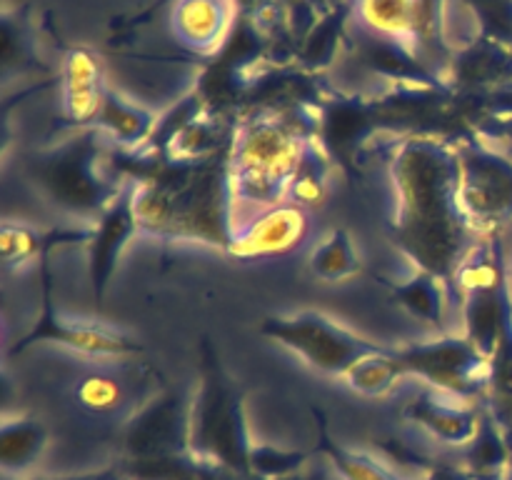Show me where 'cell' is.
Listing matches in <instances>:
<instances>
[{
	"instance_id": "6da1fadb",
	"label": "cell",
	"mask_w": 512,
	"mask_h": 480,
	"mask_svg": "<svg viewBox=\"0 0 512 480\" xmlns=\"http://www.w3.org/2000/svg\"><path fill=\"white\" fill-rule=\"evenodd\" d=\"M395 173L405 233L440 268L455 263V235L463 225L458 203L460 163L435 145L420 143L405 150Z\"/></svg>"
},
{
	"instance_id": "7a4b0ae2",
	"label": "cell",
	"mask_w": 512,
	"mask_h": 480,
	"mask_svg": "<svg viewBox=\"0 0 512 480\" xmlns=\"http://www.w3.org/2000/svg\"><path fill=\"white\" fill-rule=\"evenodd\" d=\"M303 158V143L298 135L290 133L278 120H255L245 125L235 140L230 175L233 203L253 205L255 218L265 210L288 203L283 198L290 193Z\"/></svg>"
},
{
	"instance_id": "3957f363",
	"label": "cell",
	"mask_w": 512,
	"mask_h": 480,
	"mask_svg": "<svg viewBox=\"0 0 512 480\" xmlns=\"http://www.w3.org/2000/svg\"><path fill=\"white\" fill-rule=\"evenodd\" d=\"M265 333L298 353L305 363L325 373L345 375L358 360L378 353L380 348L358 338L338 320L320 313H298L293 318H275L265 325Z\"/></svg>"
},
{
	"instance_id": "277c9868",
	"label": "cell",
	"mask_w": 512,
	"mask_h": 480,
	"mask_svg": "<svg viewBox=\"0 0 512 480\" xmlns=\"http://www.w3.org/2000/svg\"><path fill=\"white\" fill-rule=\"evenodd\" d=\"M400 360L405 370L423 375L435 390L468 400L485 375V355L468 338H438L420 343Z\"/></svg>"
},
{
	"instance_id": "5b68a950",
	"label": "cell",
	"mask_w": 512,
	"mask_h": 480,
	"mask_svg": "<svg viewBox=\"0 0 512 480\" xmlns=\"http://www.w3.org/2000/svg\"><path fill=\"white\" fill-rule=\"evenodd\" d=\"M458 203L465 220L498 223L512 210V168L500 158L473 155L460 163Z\"/></svg>"
},
{
	"instance_id": "8992f818",
	"label": "cell",
	"mask_w": 512,
	"mask_h": 480,
	"mask_svg": "<svg viewBox=\"0 0 512 480\" xmlns=\"http://www.w3.org/2000/svg\"><path fill=\"white\" fill-rule=\"evenodd\" d=\"M408 418L445 445L473 443L483 425V418L468 398L443 393V390L418 395L408 405Z\"/></svg>"
},
{
	"instance_id": "52a82bcc",
	"label": "cell",
	"mask_w": 512,
	"mask_h": 480,
	"mask_svg": "<svg viewBox=\"0 0 512 480\" xmlns=\"http://www.w3.org/2000/svg\"><path fill=\"white\" fill-rule=\"evenodd\" d=\"M308 230V215L305 208L295 203H283L273 210L245 225L233 235V253L243 258H258V255H278L293 250Z\"/></svg>"
},
{
	"instance_id": "ba28073f",
	"label": "cell",
	"mask_w": 512,
	"mask_h": 480,
	"mask_svg": "<svg viewBox=\"0 0 512 480\" xmlns=\"http://www.w3.org/2000/svg\"><path fill=\"white\" fill-rule=\"evenodd\" d=\"M108 88L103 63L88 48H73L63 60V110L75 123H98Z\"/></svg>"
},
{
	"instance_id": "9c48e42d",
	"label": "cell",
	"mask_w": 512,
	"mask_h": 480,
	"mask_svg": "<svg viewBox=\"0 0 512 480\" xmlns=\"http://www.w3.org/2000/svg\"><path fill=\"white\" fill-rule=\"evenodd\" d=\"M230 18V0H178L170 13V28L190 50L210 53L223 43Z\"/></svg>"
},
{
	"instance_id": "30bf717a",
	"label": "cell",
	"mask_w": 512,
	"mask_h": 480,
	"mask_svg": "<svg viewBox=\"0 0 512 480\" xmlns=\"http://www.w3.org/2000/svg\"><path fill=\"white\" fill-rule=\"evenodd\" d=\"M45 183L50 193L63 200L65 205L78 210H88L103 198V180H98L95 155L85 148L68 150L45 170Z\"/></svg>"
},
{
	"instance_id": "8fae6325",
	"label": "cell",
	"mask_w": 512,
	"mask_h": 480,
	"mask_svg": "<svg viewBox=\"0 0 512 480\" xmlns=\"http://www.w3.org/2000/svg\"><path fill=\"white\" fill-rule=\"evenodd\" d=\"M358 20L373 35L408 48L418 38V0H355Z\"/></svg>"
},
{
	"instance_id": "7c38bea8",
	"label": "cell",
	"mask_w": 512,
	"mask_h": 480,
	"mask_svg": "<svg viewBox=\"0 0 512 480\" xmlns=\"http://www.w3.org/2000/svg\"><path fill=\"white\" fill-rule=\"evenodd\" d=\"M128 448L135 458H165L183 448V423L170 408H155L130 428Z\"/></svg>"
},
{
	"instance_id": "4fadbf2b",
	"label": "cell",
	"mask_w": 512,
	"mask_h": 480,
	"mask_svg": "<svg viewBox=\"0 0 512 480\" xmlns=\"http://www.w3.org/2000/svg\"><path fill=\"white\" fill-rule=\"evenodd\" d=\"M48 433L40 423L28 418L5 420L0 430V465L5 473H25L45 453Z\"/></svg>"
},
{
	"instance_id": "5bb4252c",
	"label": "cell",
	"mask_w": 512,
	"mask_h": 480,
	"mask_svg": "<svg viewBox=\"0 0 512 480\" xmlns=\"http://www.w3.org/2000/svg\"><path fill=\"white\" fill-rule=\"evenodd\" d=\"M153 115L143 108V105L133 103V100L120 98L118 93L108 90V98H105L103 110L98 115L100 128L108 130L118 143L123 145H138L153 130Z\"/></svg>"
},
{
	"instance_id": "9a60e30c",
	"label": "cell",
	"mask_w": 512,
	"mask_h": 480,
	"mask_svg": "<svg viewBox=\"0 0 512 480\" xmlns=\"http://www.w3.org/2000/svg\"><path fill=\"white\" fill-rule=\"evenodd\" d=\"M53 338L88 355H123L133 350V345L123 335L113 333L105 325L88 323V320H55Z\"/></svg>"
},
{
	"instance_id": "2e32d148",
	"label": "cell",
	"mask_w": 512,
	"mask_h": 480,
	"mask_svg": "<svg viewBox=\"0 0 512 480\" xmlns=\"http://www.w3.org/2000/svg\"><path fill=\"white\" fill-rule=\"evenodd\" d=\"M405 373V365L400 358L385 353H373L368 358L358 360L348 373L343 375L348 380V385L353 390H358L360 395H370V398H378V395L390 393V390L398 385L400 375Z\"/></svg>"
},
{
	"instance_id": "e0dca14e",
	"label": "cell",
	"mask_w": 512,
	"mask_h": 480,
	"mask_svg": "<svg viewBox=\"0 0 512 480\" xmlns=\"http://www.w3.org/2000/svg\"><path fill=\"white\" fill-rule=\"evenodd\" d=\"M310 268L323 280H345L358 273L360 260L350 235L345 230H333L320 240L310 255Z\"/></svg>"
},
{
	"instance_id": "ac0fdd59",
	"label": "cell",
	"mask_w": 512,
	"mask_h": 480,
	"mask_svg": "<svg viewBox=\"0 0 512 480\" xmlns=\"http://www.w3.org/2000/svg\"><path fill=\"white\" fill-rule=\"evenodd\" d=\"M398 298L418 320L440 325L445 318V290L438 275L415 273L413 278L398 285Z\"/></svg>"
},
{
	"instance_id": "d6986e66",
	"label": "cell",
	"mask_w": 512,
	"mask_h": 480,
	"mask_svg": "<svg viewBox=\"0 0 512 480\" xmlns=\"http://www.w3.org/2000/svg\"><path fill=\"white\" fill-rule=\"evenodd\" d=\"M75 398L90 413H113L125 403V383L118 375L95 370L78 380Z\"/></svg>"
},
{
	"instance_id": "ffe728a7",
	"label": "cell",
	"mask_w": 512,
	"mask_h": 480,
	"mask_svg": "<svg viewBox=\"0 0 512 480\" xmlns=\"http://www.w3.org/2000/svg\"><path fill=\"white\" fill-rule=\"evenodd\" d=\"M308 455L298 453V450H280L275 445H260L250 443L248 450V470L258 478L265 480H280L288 475L298 473L303 468Z\"/></svg>"
},
{
	"instance_id": "44dd1931",
	"label": "cell",
	"mask_w": 512,
	"mask_h": 480,
	"mask_svg": "<svg viewBox=\"0 0 512 480\" xmlns=\"http://www.w3.org/2000/svg\"><path fill=\"white\" fill-rule=\"evenodd\" d=\"M330 463L335 465L345 480H400L393 470L385 468L380 460L370 458V455L358 453V450H345L338 445H328L325 448Z\"/></svg>"
},
{
	"instance_id": "7402d4cb",
	"label": "cell",
	"mask_w": 512,
	"mask_h": 480,
	"mask_svg": "<svg viewBox=\"0 0 512 480\" xmlns=\"http://www.w3.org/2000/svg\"><path fill=\"white\" fill-rule=\"evenodd\" d=\"M0 248H3L5 265H25L40 253L43 238L33 228H28V225L10 223L8 220L3 225V233H0Z\"/></svg>"
},
{
	"instance_id": "603a6c76",
	"label": "cell",
	"mask_w": 512,
	"mask_h": 480,
	"mask_svg": "<svg viewBox=\"0 0 512 480\" xmlns=\"http://www.w3.org/2000/svg\"><path fill=\"white\" fill-rule=\"evenodd\" d=\"M508 455H510V448L503 443V438H500L490 425L485 423L480 425V433L475 435L473 440V455H470V458L475 460V465L483 470L495 468V465L503 463Z\"/></svg>"
},
{
	"instance_id": "cb8c5ba5",
	"label": "cell",
	"mask_w": 512,
	"mask_h": 480,
	"mask_svg": "<svg viewBox=\"0 0 512 480\" xmlns=\"http://www.w3.org/2000/svg\"><path fill=\"white\" fill-rule=\"evenodd\" d=\"M428 480H468V478H463V475L458 473H450V470H438V473L430 475Z\"/></svg>"
},
{
	"instance_id": "d4e9b609",
	"label": "cell",
	"mask_w": 512,
	"mask_h": 480,
	"mask_svg": "<svg viewBox=\"0 0 512 480\" xmlns=\"http://www.w3.org/2000/svg\"><path fill=\"white\" fill-rule=\"evenodd\" d=\"M508 295H510V305H512V268L508 273Z\"/></svg>"
}]
</instances>
